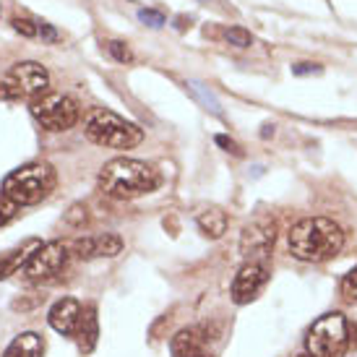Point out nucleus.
I'll return each instance as SVG.
<instances>
[{
	"instance_id": "4",
	"label": "nucleus",
	"mask_w": 357,
	"mask_h": 357,
	"mask_svg": "<svg viewBox=\"0 0 357 357\" xmlns=\"http://www.w3.org/2000/svg\"><path fill=\"white\" fill-rule=\"evenodd\" d=\"M52 188H55V169L45 162H31L6 175L0 193L8 196L16 206H34L47 199Z\"/></svg>"
},
{
	"instance_id": "15",
	"label": "nucleus",
	"mask_w": 357,
	"mask_h": 357,
	"mask_svg": "<svg viewBox=\"0 0 357 357\" xmlns=\"http://www.w3.org/2000/svg\"><path fill=\"white\" fill-rule=\"evenodd\" d=\"M45 355V339L34 331H24L10 342L3 357H42Z\"/></svg>"
},
{
	"instance_id": "9",
	"label": "nucleus",
	"mask_w": 357,
	"mask_h": 357,
	"mask_svg": "<svg viewBox=\"0 0 357 357\" xmlns=\"http://www.w3.org/2000/svg\"><path fill=\"white\" fill-rule=\"evenodd\" d=\"M277 240V222L271 217H256L240 232V253L248 258V264H264Z\"/></svg>"
},
{
	"instance_id": "20",
	"label": "nucleus",
	"mask_w": 357,
	"mask_h": 357,
	"mask_svg": "<svg viewBox=\"0 0 357 357\" xmlns=\"http://www.w3.org/2000/svg\"><path fill=\"white\" fill-rule=\"evenodd\" d=\"M139 21L144 24V26H149V29H162L165 24H167V19H165V13L157 8H141L139 10Z\"/></svg>"
},
{
	"instance_id": "31",
	"label": "nucleus",
	"mask_w": 357,
	"mask_h": 357,
	"mask_svg": "<svg viewBox=\"0 0 357 357\" xmlns=\"http://www.w3.org/2000/svg\"><path fill=\"white\" fill-rule=\"evenodd\" d=\"M261 136H264V139H268V136H274V126H264V130H261Z\"/></svg>"
},
{
	"instance_id": "29",
	"label": "nucleus",
	"mask_w": 357,
	"mask_h": 357,
	"mask_svg": "<svg viewBox=\"0 0 357 357\" xmlns=\"http://www.w3.org/2000/svg\"><path fill=\"white\" fill-rule=\"evenodd\" d=\"M175 26H178L180 31H185L190 26V19L188 16H178V19H175Z\"/></svg>"
},
{
	"instance_id": "6",
	"label": "nucleus",
	"mask_w": 357,
	"mask_h": 357,
	"mask_svg": "<svg viewBox=\"0 0 357 357\" xmlns=\"http://www.w3.org/2000/svg\"><path fill=\"white\" fill-rule=\"evenodd\" d=\"M307 355L344 357L349 349V326L342 313H326L310 326L305 337Z\"/></svg>"
},
{
	"instance_id": "27",
	"label": "nucleus",
	"mask_w": 357,
	"mask_h": 357,
	"mask_svg": "<svg viewBox=\"0 0 357 357\" xmlns=\"http://www.w3.org/2000/svg\"><path fill=\"white\" fill-rule=\"evenodd\" d=\"M37 37H42V42H58L60 31L55 29L52 24H45V21H40V24H37Z\"/></svg>"
},
{
	"instance_id": "28",
	"label": "nucleus",
	"mask_w": 357,
	"mask_h": 357,
	"mask_svg": "<svg viewBox=\"0 0 357 357\" xmlns=\"http://www.w3.org/2000/svg\"><path fill=\"white\" fill-rule=\"evenodd\" d=\"M219 144V146H222V149L225 151H229V154H235V157H243V149H240L238 144H235V141L229 139V136H225V133H219L217 139H214Z\"/></svg>"
},
{
	"instance_id": "22",
	"label": "nucleus",
	"mask_w": 357,
	"mask_h": 357,
	"mask_svg": "<svg viewBox=\"0 0 357 357\" xmlns=\"http://www.w3.org/2000/svg\"><path fill=\"white\" fill-rule=\"evenodd\" d=\"M86 219H89V214H86V206H84V204H73V206L66 211V225H70V227H84Z\"/></svg>"
},
{
	"instance_id": "23",
	"label": "nucleus",
	"mask_w": 357,
	"mask_h": 357,
	"mask_svg": "<svg viewBox=\"0 0 357 357\" xmlns=\"http://www.w3.org/2000/svg\"><path fill=\"white\" fill-rule=\"evenodd\" d=\"M16 211H19V206H16L8 196H3V193H0V227H3V225H8L10 219L16 217Z\"/></svg>"
},
{
	"instance_id": "26",
	"label": "nucleus",
	"mask_w": 357,
	"mask_h": 357,
	"mask_svg": "<svg viewBox=\"0 0 357 357\" xmlns=\"http://www.w3.org/2000/svg\"><path fill=\"white\" fill-rule=\"evenodd\" d=\"M321 70H324V66H318V63H295L292 76H318Z\"/></svg>"
},
{
	"instance_id": "13",
	"label": "nucleus",
	"mask_w": 357,
	"mask_h": 357,
	"mask_svg": "<svg viewBox=\"0 0 357 357\" xmlns=\"http://www.w3.org/2000/svg\"><path fill=\"white\" fill-rule=\"evenodd\" d=\"M172 357H208L206 355V337L199 328H180L169 342Z\"/></svg>"
},
{
	"instance_id": "30",
	"label": "nucleus",
	"mask_w": 357,
	"mask_h": 357,
	"mask_svg": "<svg viewBox=\"0 0 357 357\" xmlns=\"http://www.w3.org/2000/svg\"><path fill=\"white\" fill-rule=\"evenodd\" d=\"M349 347H355V349H357V326L349 328Z\"/></svg>"
},
{
	"instance_id": "24",
	"label": "nucleus",
	"mask_w": 357,
	"mask_h": 357,
	"mask_svg": "<svg viewBox=\"0 0 357 357\" xmlns=\"http://www.w3.org/2000/svg\"><path fill=\"white\" fill-rule=\"evenodd\" d=\"M10 24H13V29L19 31L21 37H26V40L37 37V24H34L31 19H13Z\"/></svg>"
},
{
	"instance_id": "21",
	"label": "nucleus",
	"mask_w": 357,
	"mask_h": 357,
	"mask_svg": "<svg viewBox=\"0 0 357 357\" xmlns=\"http://www.w3.org/2000/svg\"><path fill=\"white\" fill-rule=\"evenodd\" d=\"M107 52L118 60V63H133V50H130L126 42H120V40L107 42Z\"/></svg>"
},
{
	"instance_id": "25",
	"label": "nucleus",
	"mask_w": 357,
	"mask_h": 357,
	"mask_svg": "<svg viewBox=\"0 0 357 357\" xmlns=\"http://www.w3.org/2000/svg\"><path fill=\"white\" fill-rule=\"evenodd\" d=\"M342 292H344L349 300H357V266L342 279Z\"/></svg>"
},
{
	"instance_id": "18",
	"label": "nucleus",
	"mask_w": 357,
	"mask_h": 357,
	"mask_svg": "<svg viewBox=\"0 0 357 357\" xmlns=\"http://www.w3.org/2000/svg\"><path fill=\"white\" fill-rule=\"evenodd\" d=\"M185 86H188V91H190V94H193V100L199 102L201 107L208 109L211 115H222V107H219V100H217V97H214V94H211V91L206 89V86H204V84H201V81H188Z\"/></svg>"
},
{
	"instance_id": "1",
	"label": "nucleus",
	"mask_w": 357,
	"mask_h": 357,
	"mask_svg": "<svg viewBox=\"0 0 357 357\" xmlns=\"http://www.w3.org/2000/svg\"><path fill=\"white\" fill-rule=\"evenodd\" d=\"M97 185L105 196L115 201H130L146 196L151 190H157L162 185V175L159 169L149 162H141V159H128L120 157L112 159L102 167Z\"/></svg>"
},
{
	"instance_id": "32",
	"label": "nucleus",
	"mask_w": 357,
	"mask_h": 357,
	"mask_svg": "<svg viewBox=\"0 0 357 357\" xmlns=\"http://www.w3.org/2000/svg\"><path fill=\"white\" fill-rule=\"evenodd\" d=\"M300 357H313V355H307V352H305V355H300Z\"/></svg>"
},
{
	"instance_id": "17",
	"label": "nucleus",
	"mask_w": 357,
	"mask_h": 357,
	"mask_svg": "<svg viewBox=\"0 0 357 357\" xmlns=\"http://www.w3.org/2000/svg\"><path fill=\"white\" fill-rule=\"evenodd\" d=\"M196 225H199V229L206 235V238L217 240V238H222V235L227 232V214H225L222 208H217V206L204 208L199 217H196Z\"/></svg>"
},
{
	"instance_id": "2",
	"label": "nucleus",
	"mask_w": 357,
	"mask_h": 357,
	"mask_svg": "<svg viewBox=\"0 0 357 357\" xmlns=\"http://www.w3.org/2000/svg\"><path fill=\"white\" fill-rule=\"evenodd\" d=\"M289 253L305 261V264H324L328 258L339 256L344 248V232L334 219L326 217H307L300 219L287 235Z\"/></svg>"
},
{
	"instance_id": "3",
	"label": "nucleus",
	"mask_w": 357,
	"mask_h": 357,
	"mask_svg": "<svg viewBox=\"0 0 357 357\" xmlns=\"http://www.w3.org/2000/svg\"><path fill=\"white\" fill-rule=\"evenodd\" d=\"M84 133L91 144L105 149H136L144 141V130L136 123L120 118L118 112L105 107H94L86 112Z\"/></svg>"
},
{
	"instance_id": "7",
	"label": "nucleus",
	"mask_w": 357,
	"mask_h": 357,
	"mask_svg": "<svg viewBox=\"0 0 357 357\" xmlns=\"http://www.w3.org/2000/svg\"><path fill=\"white\" fill-rule=\"evenodd\" d=\"M29 112L45 130L60 133V130H68L76 126V120H79V102L68 97V94L45 91V94L31 100Z\"/></svg>"
},
{
	"instance_id": "8",
	"label": "nucleus",
	"mask_w": 357,
	"mask_h": 357,
	"mask_svg": "<svg viewBox=\"0 0 357 357\" xmlns=\"http://www.w3.org/2000/svg\"><path fill=\"white\" fill-rule=\"evenodd\" d=\"M68 245L60 243V240H52V243H42L40 248L29 256V261L24 264L21 274L29 279V282H37V284H47V282H55V279L63 274V268L68 266Z\"/></svg>"
},
{
	"instance_id": "10",
	"label": "nucleus",
	"mask_w": 357,
	"mask_h": 357,
	"mask_svg": "<svg viewBox=\"0 0 357 357\" xmlns=\"http://www.w3.org/2000/svg\"><path fill=\"white\" fill-rule=\"evenodd\" d=\"M268 282V268L266 264H245L240 268L235 279H232V303L235 305H248L250 300H256V295L264 289Z\"/></svg>"
},
{
	"instance_id": "14",
	"label": "nucleus",
	"mask_w": 357,
	"mask_h": 357,
	"mask_svg": "<svg viewBox=\"0 0 357 357\" xmlns=\"http://www.w3.org/2000/svg\"><path fill=\"white\" fill-rule=\"evenodd\" d=\"M73 337L79 339V349L84 355L94 352L97 347V339H100V318H97V305H86L81 307V318H79V328Z\"/></svg>"
},
{
	"instance_id": "19",
	"label": "nucleus",
	"mask_w": 357,
	"mask_h": 357,
	"mask_svg": "<svg viewBox=\"0 0 357 357\" xmlns=\"http://www.w3.org/2000/svg\"><path fill=\"white\" fill-rule=\"evenodd\" d=\"M225 40H227L232 47H240V50H245V47H250V45H253L250 31L243 29V26H229V29L225 31Z\"/></svg>"
},
{
	"instance_id": "12",
	"label": "nucleus",
	"mask_w": 357,
	"mask_h": 357,
	"mask_svg": "<svg viewBox=\"0 0 357 357\" xmlns=\"http://www.w3.org/2000/svg\"><path fill=\"white\" fill-rule=\"evenodd\" d=\"M79 318H81V303L73 298H63L58 300L55 305L50 307V326L63 334V337H73L76 334V328H79Z\"/></svg>"
},
{
	"instance_id": "5",
	"label": "nucleus",
	"mask_w": 357,
	"mask_h": 357,
	"mask_svg": "<svg viewBox=\"0 0 357 357\" xmlns=\"http://www.w3.org/2000/svg\"><path fill=\"white\" fill-rule=\"evenodd\" d=\"M47 86H50L47 68L34 60H24L0 76V102L34 100V97L45 94Z\"/></svg>"
},
{
	"instance_id": "16",
	"label": "nucleus",
	"mask_w": 357,
	"mask_h": 357,
	"mask_svg": "<svg viewBox=\"0 0 357 357\" xmlns=\"http://www.w3.org/2000/svg\"><path fill=\"white\" fill-rule=\"evenodd\" d=\"M40 245H42L40 240H26L21 248L3 253V256H0V279L10 277V274H16L19 268H24V264L29 261V256L40 248Z\"/></svg>"
},
{
	"instance_id": "11",
	"label": "nucleus",
	"mask_w": 357,
	"mask_h": 357,
	"mask_svg": "<svg viewBox=\"0 0 357 357\" xmlns=\"http://www.w3.org/2000/svg\"><path fill=\"white\" fill-rule=\"evenodd\" d=\"M70 248L84 261H89V258H115L123 250V240L112 232H105V235H89V238L73 240Z\"/></svg>"
}]
</instances>
